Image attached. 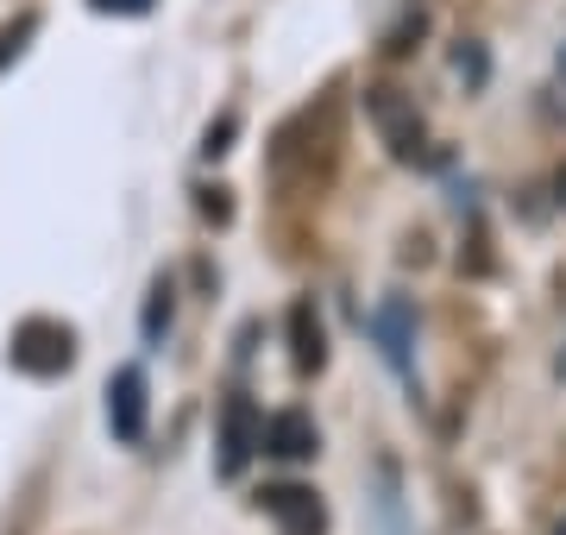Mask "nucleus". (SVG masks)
Returning <instances> with one entry per match:
<instances>
[{"instance_id": "nucleus-1", "label": "nucleus", "mask_w": 566, "mask_h": 535, "mask_svg": "<svg viewBox=\"0 0 566 535\" xmlns=\"http://www.w3.org/2000/svg\"><path fill=\"white\" fill-rule=\"evenodd\" d=\"M7 359L20 371H32V378H57V371H70V359H76V334L63 328V322H51V315H32V322L13 328Z\"/></svg>"}, {"instance_id": "nucleus-2", "label": "nucleus", "mask_w": 566, "mask_h": 535, "mask_svg": "<svg viewBox=\"0 0 566 535\" xmlns=\"http://www.w3.org/2000/svg\"><path fill=\"white\" fill-rule=\"evenodd\" d=\"M259 504H264V516H271L283 535H322L327 529L322 497L308 492V485H264Z\"/></svg>"}, {"instance_id": "nucleus-3", "label": "nucleus", "mask_w": 566, "mask_h": 535, "mask_svg": "<svg viewBox=\"0 0 566 535\" xmlns=\"http://www.w3.org/2000/svg\"><path fill=\"white\" fill-rule=\"evenodd\" d=\"M371 120H378V133H385V145L397 158H416L422 151V114L397 88H371Z\"/></svg>"}, {"instance_id": "nucleus-4", "label": "nucleus", "mask_w": 566, "mask_h": 535, "mask_svg": "<svg viewBox=\"0 0 566 535\" xmlns=\"http://www.w3.org/2000/svg\"><path fill=\"white\" fill-rule=\"evenodd\" d=\"M107 429H114V441H139L145 434V371L139 366H120L107 378Z\"/></svg>"}, {"instance_id": "nucleus-5", "label": "nucleus", "mask_w": 566, "mask_h": 535, "mask_svg": "<svg viewBox=\"0 0 566 535\" xmlns=\"http://www.w3.org/2000/svg\"><path fill=\"white\" fill-rule=\"evenodd\" d=\"M252 448H264V422L245 397H233L221 410V473H240L245 460H252Z\"/></svg>"}, {"instance_id": "nucleus-6", "label": "nucleus", "mask_w": 566, "mask_h": 535, "mask_svg": "<svg viewBox=\"0 0 566 535\" xmlns=\"http://www.w3.org/2000/svg\"><path fill=\"white\" fill-rule=\"evenodd\" d=\"M264 453H277V460H308L315 453V422L303 410H283L264 422Z\"/></svg>"}, {"instance_id": "nucleus-7", "label": "nucleus", "mask_w": 566, "mask_h": 535, "mask_svg": "<svg viewBox=\"0 0 566 535\" xmlns=\"http://www.w3.org/2000/svg\"><path fill=\"white\" fill-rule=\"evenodd\" d=\"M290 359H296V371H322V359H327L315 303H296V310H290Z\"/></svg>"}, {"instance_id": "nucleus-8", "label": "nucleus", "mask_w": 566, "mask_h": 535, "mask_svg": "<svg viewBox=\"0 0 566 535\" xmlns=\"http://www.w3.org/2000/svg\"><path fill=\"white\" fill-rule=\"evenodd\" d=\"M378 328H385V340H390V359L403 366V359H409V347H403V303H390V310L378 315Z\"/></svg>"}, {"instance_id": "nucleus-9", "label": "nucleus", "mask_w": 566, "mask_h": 535, "mask_svg": "<svg viewBox=\"0 0 566 535\" xmlns=\"http://www.w3.org/2000/svg\"><path fill=\"white\" fill-rule=\"evenodd\" d=\"M164 322H170V284H151V310H145V334H151V340H158L164 334Z\"/></svg>"}, {"instance_id": "nucleus-10", "label": "nucleus", "mask_w": 566, "mask_h": 535, "mask_svg": "<svg viewBox=\"0 0 566 535\" xmlns=\"http://www.w3.org/2000/svg\"><path fill=\"white\" fill-rule=\"evenodd\" d=\"M32 25H39V20H20V25H7V32H0V70H7V63H13V57L25 51V39H32Z\"/></svg>"}, {"instance_id": "nucleus-11", "label": "nucleus", "mask_w": 566, "mask_h": 535, "mask_svg": "<svg viewBox=\"0 0 566 535\" xmlns=\"http://www.w3.org/2000/svg\"><path fill=\"white\" fill-rule=\"evenodd\" d=\"M95 13H151V0H88Z\"/></svg>"}, {"instance_id": "nucleus-12", "label": "nucleus", "mask_w": 566, "mask_h": 535, "mask_svg": "<svg viewBox=\"0 0 566 535\" xmlns=\"http://www.w3.org/2000/svg\"><path fill=\"white\" fill-rule=\"evenodd\" d=\"M227 139H233V120L208 126V145H202V151H208V158H221V151H227Z\"/></svg>"}, {"instance_id": "nucleus-13", "label": "nucleus", "mask_w": 566, "mask_h": 535, "mask_svg": "<svg viewBox=\"0 0 566 535\" xmlns=\"http://www.w3.org/2000/svg\"><path fill=\"white\" fill-rule=\"evenodd\" d=\"M554 196H560V202H566V165L554 170Z\"/></svg>"}, {"instance_id": "nucleus-14", "label": "nucleus", "mask_w": 566, "mask_h": 535, "mask_svg": "<svg viewBox=\"0 0 566 535\" xmlns=\"http://www.w3.org/2000/svg\"><path fill=\"white\" fill-rule=\"evenodd\" d=\"M560 371H566V353H560Z\"/></svg>"}]
</instances>
